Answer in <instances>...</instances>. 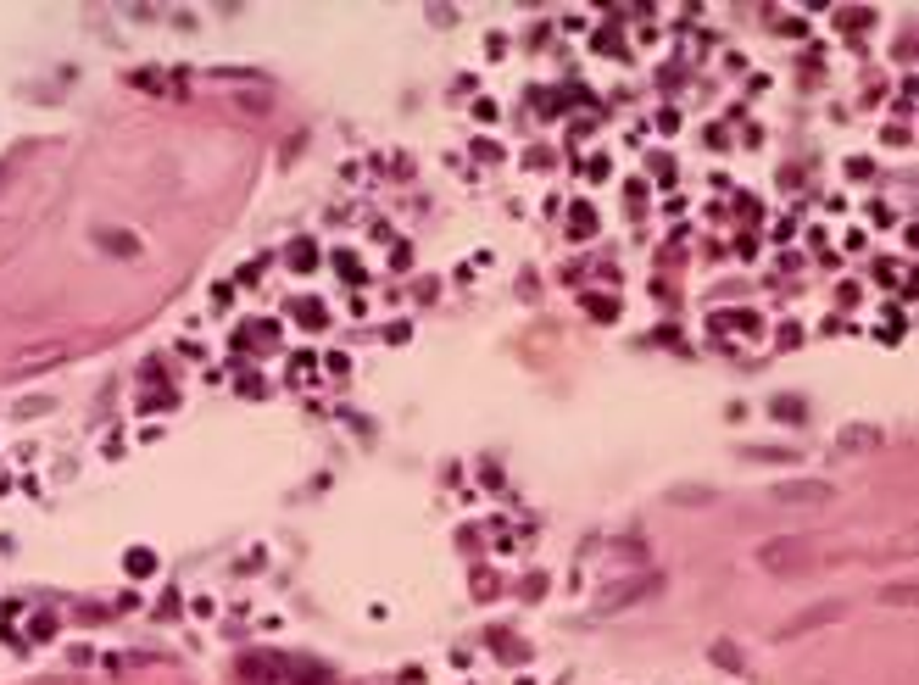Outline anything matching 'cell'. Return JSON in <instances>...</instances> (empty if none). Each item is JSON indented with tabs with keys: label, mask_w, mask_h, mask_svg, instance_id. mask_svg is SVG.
<instances>
[{
	"label": "cell",
	"mask_w": 919,
	"mask_h": 685,
	"mask_svg": "<svg viewBox=\"0 0 919 685\" xmlns=\"http://www.w3.org/2000/svg\"><path fill=\"white\" fill-rule=\"evenodd\" d=\"M775 502H830V485L808 480V485H775Z\"/></svg>",
	"instance_id": "6da1fadb"
}]
</instances>
